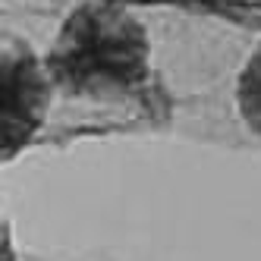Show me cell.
Listing matches in <instances>:
<instances>
[{"label":"cell","mask_w":261,"mask_h":261,"mask_svg":"<svg viewBox=\"0 0 261 261\" xmlns=\"http://www.w3.org/2000/svg\"><path fill=\"white\" fill-rule=\"evenodd\" d=\"M236 110L249 133L261 139V41L252 47L236 79Z\"/></svg>","instance_id":"3"},{"label":"cell","mask_w":261,"mask_h":261,"mask_svg":"<svg viewBox=\"0 0 261 261\" xmlns=\"http://www.w3.org/2000/svg\"><path fill=\"white\" fill-rule=\"evenodd\" d=\"M0 91H4V164L19 158L41 136L54 101V82L38 54L19 35H4L0 47Z\"/></svg>","instance_id":"2"},{"label":"cell","mask_w":261,"mask_h":261,"mask_svg":"<svg viewBox=\"0 0 261 261\" xmlns=\"http://www.w3.org/2000/svg\"><path fill=\"white\" fill-rule=\"evenodd\" d=\"M54 91L66 101L123 104L151 85V38L133 10L110 0L72 7L44 54Z\"/></svg>","instance_id":"1"}]
</instances>
